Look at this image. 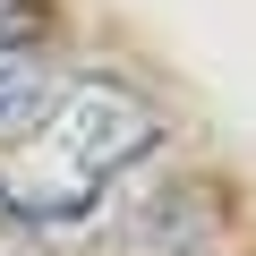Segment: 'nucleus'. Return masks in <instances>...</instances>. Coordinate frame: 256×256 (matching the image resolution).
<instances>
[{"instance_id": "obj_1", "label": "nucleus", "mask_w": 256, "mask_h": 256, "mask_svg": "<svg viewBox=\"0 0 256 256\" xmlns=\"http://www.w3.org/2000/svg\"><path fill=\"white\" fill-rule=\"evenodd\" d=\"M162 146V111L137 94V86H120V77H86L60 94L52 111V162L77 180V188H102L120 180L128 162H146Z\"/></svg>"}, {"instance_id": "obj_2", "label": "nucleus", "mask_w": 256, "mask_h": 256, "mask_svg": "<svg viewBox=\"0 0 256 256\" xmlns=\"http://www.w3.org/2000/svg\"><path fill=\"white\" fill-rule=\"evenodd\" d=\"M43 102H52V60L34 43H0V137L34 128Z\"/></svg>"}]
</instances>
